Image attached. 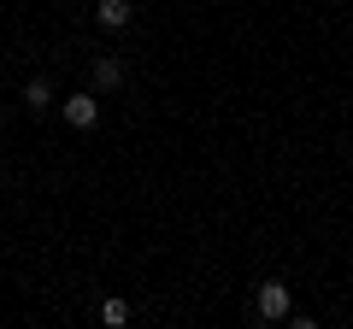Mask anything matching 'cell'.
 I'll use <instances>...</instances> for the list:
<instances>
[{"instance_id": "7a4b0ae2", "label": "cell", "mask_w": 353, "mask_h": 329, "mask_svg": "<svg viewBox=\"0 0 353 329\" xmlns=\"http://www.w3.org/2000/svg\"><path fill=\"white\" fill-rule=\"evenodd\" d=\"M59 112H65L71 129H94V124H101V100H94V94H65Z\"/></svg>"}, {"instance_id": "5b68a950", "label": "cell", "mask_w": 353, "mask_h": 329, "mask_svg": "<svg viewBox=\"0 0 353 329\" xmlns=\"http://www.w3.org/2000/svg\"><path fill=\"white\" fill-rule=\"evenodd\" d=\"M24 106H30V112H48V106H53V83H48V76H30V83H24Z\"/></svg>"}, {"instance_id": "6da1fadb", "label": "cell", "mask_w": 353, "mask_h": 329, "mask_svg": "<svg viewBox=\"0 0 353 329\" xmlns=\"http://www.w3.org/2000/svg\"><path fill=\"white\" fill-rule=\"evenodd\" d=\"M253 312L265 317V323H283V317H289V282H259V294H253Z\"/></svg>"}, {"instance_id": "277c9868", "label": "cell", "mask_w": 353, "mask_h": 329, "mask_svg": "<svg viewBox=\"0 0 353 329\" xmlns=\"http://www.w3.org/2000/svg\"><path fill=\"white\" fill-rule=\"evenodd\" d=\"M130 12H136L130 0H101V6H94V18H101V30H130Z\"/></svg>"}, {"instance_id": "8992f818", "label": "cell", "mask_w": 353, "mask_h": 329, "mask_svg": "<svg viewBox=\"0 0 353 329\" xmlns=\"http://www.w3.org/2000/svg\"><path fill=\"white\" fill-rule=\"evenodd\" d=\"M101 323H106V329H124V323H130V300H118V294H112V300L101 306Z\"/></svg>"}, {"instance_id": "3957f363", "label": "cell", "mask_w": 353, "mask_h": 329, "mask_svg": "<svg viewBox=\"0 0 353 329\" xmlns=\"http://www.w3.org/2000/svg\"><path fill=\"white\" fill-rule=\"evenodd\" d=\"M94 89L101 94L124 89V59H118V53H101V59H94Z\"/></svg>"}]
</instances>
